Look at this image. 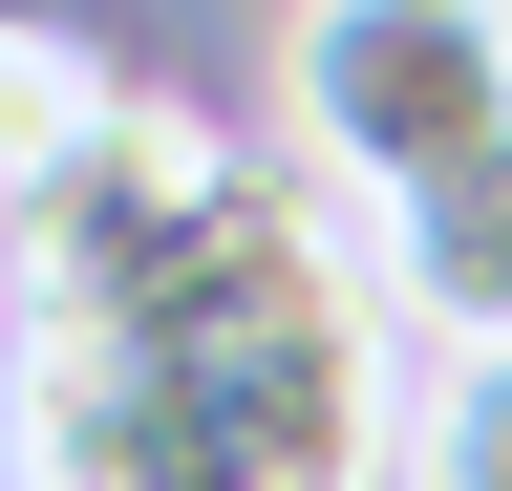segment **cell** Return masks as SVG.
I'll return each mask as SVG.
<instances>
[{"label":"cell","mask_w":512,"mask_h":491,"mask_svg":"<svg viewBox=\"0 0 512 491\" xmlns=\"http://www.w3.org/2000/svg\"><path fill=\"white\" fill-rule=\"evenodd\" d=\"M406 299L299 150L128 107L0 235V491H384L406 470Z\"/></svg>","instance_id":"cell-1"},{"label":"cell","mask_w":512,"mask_h":491,"mask_svg":"<svg viewBox=\"0 0 512 491\" xmlns=\"http://www.w3.org/2000/svg\"><path fill=\"white\" fill-rule=\"evenodd\" d=\"M278 150L342 214H406L512 150V0H299L278 22Z\"/></svg>","instance_id":"cell-2"},{"label":"cell","mask_w":512,"mask_h":491,"mask_svg":"<svg viewBox=\"0 0 512 491\" xmlns=\"http://www.w3.org/2000/svg\"><path fill=\"white\" fill-rule=\"evenodd\" d=\"M363 235H384V299H406L427 363L448 342H512V150L448 171V193H406V214H363Z\"/></svg>","instance_id":"cell-3"},{"label":"cell","mask_w":512,"mask_h":491,"mask_svg":"<svg viewBox=\"0 0 512 491\" xmlns=\"http://www.w3.org/2000/svg\"><path fill=\"white\" fill-rule=\"evenodd\" d=\"M128 107H150V86H128L107 43H64L43 0H0V235H22V214L64 193V171H86V150L128 129Z\"/></svg>","instance_id":"cell-4"},{"label":"cell","mask_w":512,"mask_h":491,"mask_svg":"<svg viewBox=\"0 0 512 491\" xmlns=\"http://www.w3.org/2000/svg\"><path fill=\"white\" fill-rule=\"evenodd\" d=\"M406 491H512V342H448L406 406Z\"/></svg>","instance_id":"cell-5"}]
</instances>
